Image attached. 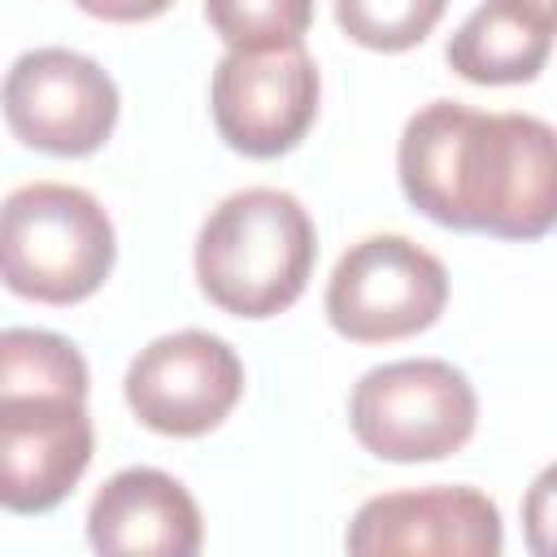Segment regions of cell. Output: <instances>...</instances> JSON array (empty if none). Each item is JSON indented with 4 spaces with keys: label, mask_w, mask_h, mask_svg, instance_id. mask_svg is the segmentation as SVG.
<instances>
[{
    "label": "cell",
    "mask_w": 557,
    "mask_h": 557,
    "mask_svg": "<svg viewBox=\"0 0 557 557\" xmlns=\"http://www.w3.org/2000/svg\"><path fill=\"white\" fill-rule=\"evenodd\" d=\"M474 418L479 396L470 379L440 357L374 366L348 396L352 435L383 461H440L474 435Z\"/></svg>",
    "instance_id": "cell-4"
},
{
    "label": "cell",
    "mask_w": 557,
    "mask_h": 557,
    "mask_svg": "<svg viewBox=\"0 0 557 557\" xmlns=\"http://www.w3.org/2000/svg\"><path fill=\"white\" fill-rule=\"evenodd\" d=\"M87 400V361L83 352L57 335L35 326L0 331V400Z\"/></svg>",
    "instance_id": "cell-13"
},
{
    "label": "cell",
    "mask_w": 557,
    "mask_h": 557,
    "mask_svg": "<svg viewBox=\"0 0 557 557\" xmlns=\"http://www.w3.org/2000/svg\"><path fill=\"white\" fill-rule=\"evenodd\" d=\"M122 387L144 426L161 435H205L235 409L244 366L222 335L187 326L139 348Z\"/></svg>",
    "instance_id": "cell-9"
},
{
    "label": "cell",
    "mask_w": 557,
    "mask_h": 557,
    "mask_svg": "<svg viewBox=\"0 0 557 557\" xmlns=\"http://www.w3.org/2000/svg\"><path fill=\"white\" fill-rule=\"evenodd\" d=\"M444 17V0H335V22L366 48H409Z\"/></svg>",
    "instance_id": "cell-15"
},
{
    "label": "cell",
    "mask_w": 557,
    "mask_h": 557,
    "mask_svg": "<svg viewBox=\"0 0 557 557\" xmlns=\"http://www.w3.org/2000/svg\"><path fill=\"white\" fill-rule=\"evenodd\" d=\"M553 48V4L492 0L448 35V65L470 83H527Z\"/></svg>",
    "instance_id": "cell-12"
},
{
    "label": "cell",
    "mask_w": 557,
    "mask_h": 557,
    "mask_svg": "<svg viewBox=\"0 0 557 557\" xmlns=\"http://www.w3.org/2000/svg\"><path fill=\"white\" fill-rule=\"evenodd\" d=\"M104 205L70 183H22L0 200V283L26 300H87L113 270Z\"/></svg>",
    "instance_id": "cell-3"
},
{
    "label": "cell",
    "mask_w": 557,
    "mask_h": 557,
    "mask_svg": "<svg viewBox=\"0 0 557 557\" xmlns=\"http://www.w3.org/2000/svg\"><path fill=\"white\" fill-rule=\"evenodd\" d=\"M448 305V270L409 235L357 239L326 278V318L344 339L387 344L426 331Z\"/></svg>",
    "instance_id": "cell-5"
},
{
    "label": "cell",
    "mask_w": 557,
    "mask_h": 557,
    "mask_svg": "<svg viewBox=\"0 0 557 557\" xmlns=\"http://www.w3.org/2000/svg\"><path fill=\"white\" fill-rule=\"evenodd\" d=\"M313 257V218L283 187L231 191L196 235V278L205 296L235 318H270L296 305Z\"/></svg>",
    "instance_id": "cell-2"
},
{
    "label": "cell",
    "mask_w": 557,
    "mask_h": 557,
    "mask_svg": "<svg viewBox=\"0 0 557 557\" xmlns=\"http://www.w3.org/2000/svg\"><path fill=\"white\" fill-rule=\"evenodd\" d=\"M500 509L470 483L370 496L344 535L348 557H500Z\"/></svg>",
    "instance_id": "cell-8"
},
{
    "label": "cell",
    "mask_w": 557,
    "mask_h": 557,
    "mask_svg": "<svg viewBox=\"0 0 557 557\" xmlns=\"http://www.w3.org/2000/svg\"><path fill=\"white\" fill-rule=\"evenodd\" d=\"M9 131L52 157L96 152L117 122V83L87 52L48 44L22 52L0 87Z\"/></svg>",
    "instance_id": "cell-6"
},
{
    "label": "cell",
    "mask_w": 557,
    "mask_h": 557,
    "mask_svg": "<svg viewBox=\"0 0 557 557\" xmlns=\"http://www.w3.org/2000/svg\"><path fill=\"white\" fill-rule=\"evenodd\" d=\"M91 444L83 400H0V509L44 513L61 505L83 479Z\"/></svg>",
    "instance_id": "cell-10"
},
{
    "label": "cell",
    "mask_w": 557,
    "mask_h": 557,
    "mask_svg": "<svg viewBox=\"0 0 557 557\" xmlns=\"http://www.w3.org/2000/svg\"><path fill=\"white\" fill-rule=\"evenodd\" d=\"M313 9L305 0H213L205 22L226 39V48H270L305 39Z\"/></svg>",
    "instance_id": "cell-14"
},
{
    "label": "cell",
    "mask_w": 557,
    "mask_h": 557,
    "mask_svg": "<svg viewBox=\"0 0 557 557\" xmlns=\"http://www.w3.org/2000/svg\"><path fill=\"white\" fill-rule=\"evenodd\" d=\"M322 78L305 39L270 48H226L213 70L209 104L218 135L244 157H278L313 126Z\"/></svg>",
    "instance_id": "cell-7"
},
{
    "label": "cell",
    "mask_w": 557,
    "mask_h": 557,
    "mask_svg": "<svg viewBox=\"0 0 557 557\" xmlns=\"http://www.w3.org/2000/svg\"><path fill=\"white\" fill-rule=\"evenodd\" d=\"M396 174L413 209L457 231L540 239L557 218V139L535 113L431 100L400 131Z\"/></svg>",
    "instance_id": "cell-1"
},
{
    "label": "cell",
    "mask_w": 557,
    "mask_h": 557,
    "mask_svg": "<svg viewBox=\"0 0 557 557\" xmlns=\"http://www.w3.org/2000/svg\"><path fill=\"white\" fill-rule=\"evenodd\" d=\"M96 557H200L196 496L157 466H126L100 483L87 509Z\"/></svg>",
    "instance_id": "cell-11"
}]
</instances>
